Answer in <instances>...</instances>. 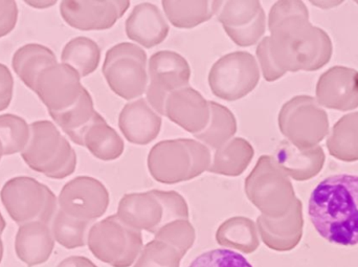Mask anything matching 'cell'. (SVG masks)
Listing matches in <instances>:
<instances>
[{
    "instance_id": "ac0fdd59",
    "label": "cell",
    "mask_w": 358,
    "mask_h": 267,
    "mask_svg": "<svg viewBox=\"0 0 358 267\" xmlns=\"http://www.w3.org/2000/svg\"><path fill=\"white\" fill-rule=\"evenodd\" d=\"M216 0H164V12L168 20L178 29H192L210 20L222 6Z\"/></svg>"
},
{
    "instance_id": "ba28073f",
    "label": "cell",
    "mask_w": 358,
    "mask_h": 267,
    "mask_svg": "<svg viewBox=\"0 0 358 267\" xmlns=\"http://www.w3.org/2000/svg\"><path fill=\"white\" fill-rule=\"evenodd\" d=\"M128 0H65L60 13L69 27L80 31H103L113 27L127 12Z\"/></svg>"
},
{
    "instance_id": "8d00e7d4",
    "label": "cell",
    "mask_w": 358,
    "mask_h": 267,
    "mask_svg": "<svg viewBox=\"0 0 358 267\" xmlns=\"http://www.w3.org/2000/svg\"><path fill=\"white\" fill-rule=\"evenodd\" d=\"M59 211L58 199H57L55 193L48 189L46 192L45 203H44L43 209H42L41 214H40L38 222H43V224L50 226L52 219L56 216L57 212Z\"/></svg>"
},
{
    "instance_id": "d6a6232c",
    "label": "cell",
    "mask_w": 358,
    "mask_h": 267,
    "mask_svg": "<svg viewBox=\"0 0 358 267\" xmlns=\"http://www.w3.org/2000/svg\"><path fill=\"white\" fill-rule=\"evenodd\" d=\"M155 192L163 203L164 224L173 220L189 219V207L180 194L176 191L155 190Z\"/></svg>"
},
{
    "instance_id": "6da1fadb",
    "label": "cell",
    "mask_w": 358,
    "mask_h": 267,
    "mask_svg": "<svg viewBox=\"0 0 358 267\" xmlns=\"http://www.w3.org/2000/svg\"><path fill=\"white\" fill-rule=\"evenodd\" d=\"M308 215L317 232L332 245H358V176L336 174L311 193Z\"/></svg>"
},
{
    "instance_id": "83f0119b",
    "label": "cell",
    "mask_w": 358,
    "mask_h": 267,
    "mask_svg": "<svg viewBox=\"0 0 358 267\" xmlns=\"http://www.w3.org/2000/svg\"><path fill=\"white\" fill-rule=\"evenodd\" d=\"M183 256L163 241H150L143 247L134 267H180Z\"/></svg>"
},
{
    "instance_id": "836d02e7",
    "label": "cell",
    "mask_w": 358,
    "mask_h": 267,
    "mask_svg": "<svg viewBox=\"0 0 358 267\" xmlns=\"http://www.w3.org/2000/svg\"><path fill=\"white\" fill-rule=\"evenodd\" d=\"M257 57L262 71L263 77L266 81L273 82L285 75L273 61L269 48V37L263 38L257 48Z\"/></svg>"
},
{
    "instance_id": "1f68e13d",
    "label": "cell",
    "mask_w": 358,
    "mask_h": 267,
    "mask_svg": "<svg viewBox=\"0 0 358 267\" xmlns=\"http://www.w3.org/2000/svg\"><path fill=\"white\" fill-rule=\"evenodd\" d=\"M264 10L254 19V21L240 27H223L225 33L233 40L234 43L241 48L254 45L265 33Z\"/></svg>"
},
{
    "instance_id": "f546056e",
    "label": "cell",
    "mask_w": 358,
    "mask_h": 267,
    "mask_svg": "<svg viewBox=\"0 0 358 267\" xmlns=\"http://www.w3.org/2000/svg\"><path fill=\"white\" fill-rule=\"evenodd\" d=\"M262 10L257 0H231L223 2L218 19L223 27H240L254 21Z\"/></svg>"
},
{
    "instance_id": "5bb4252c",
    "label": "cell",
    "mask_w": 358,
    "mask_h": 267,
    "mask_svg": "<svg viewBox=\"0 0 358 267\" xmlns=\"http://www.w3.org/2000/svg\"><path fill=\"white\" fill-rule=\"evenodd\" d=\"M55 243L50 226L35 220L19 226L15 237V252L25 266H41L52 256Z\"/></svg>"
},
{
    "instance_id": "4dcf8cb0",
    "label": "cell",
    "mask_w": 358,
    "mask_h": 267,
    "mask_svg": "<svg viewBox=\"0 0 358 267\" xmlns=\"http://www.w3.org/2000/svg\"><path fill=\"white\" fill-rule=\"evenodd\" d=\"M189 267H254L242 254L229 249L210 250L198 256Z\"/></svg>"
},
{
    "instance_id": "484cf974",
    "label": "cell",
    "mask_w": 358,
    "mask_h": 267,
    "mask_svg": "<svg viewBox=\"0 0 358 267\" xmlns=\"http://www.w3.org/2000/svg\"><path fill=\"white\" fill-rule=\"evenodd\" d=\"M92 224L94 222L71 217L59 209L50 229L56 243L65 249L73 250L87 245L88 233Z\"/></svg>"
},
{
    "instance_id": "7a4b0ae2",
    "label": "cell",
    "mask_w": 358,
    "mask_h": 267,
    "mask_svg": "<svg viewBox=\"0 0 358 267\" xmlns=\"http://www.w3.org/2000/svg\"><path fill=\"white\" fill-rule=\"evenodd\" d=\"M212 161L210 149L191 138L157 143L148 155V169L152 178L166 185L193 180L208 171Z\"/></svg>"
},
{
    "instance_id": "9c48e42d",
    "label": "cell",
    "mask_w": 358,
    "mask_h": 267,
    "mask_svg": "<svg viewBox=\"0 0 358 267\" xmlns=\"http://www.w3.org/2000/svg\"><path fill=\"white\" fill-rule=\"evenodd\" d=\"M83 89L79 73L69 65L57 63L40 73L34 92L50 113L69 108L79 99Z\"/></svg>"
},
{
    "instance_id": "30bf717a",
    "label": "cell",
    "mask_w": 358,
    "mask_h": 267,
    "mask_svg": "<svg viewBox=\"0 0 358 267\" xmlns=\"http://www.w3.org/2000/svg\"><path fill=\"white\" fill-rule=\"evenodd\" d=\"M48 187L27 176L8 180L0 192L2 205L19 226L35 222L43 209Z\"/></svg>"
},
{
    "instance_id": "8fae6325",
    "label": "cell",
    "mask_w": 358,
    "mask_h": 267,
    "mask_svg": "<svg viewBox=\"0 0 358 267\" xmlns=\"http://www.w3.org/2000/svg\"><path fill=\"white\" fill-rule=\"evenodd\" d=\"M165 117L195 136L201 132L210 121V102L197 90L185 86L168 96Z\"/></svg>"
},
{
    "instance_id": "3957f363",
    "label": "cell",
    "mask_w": 358,
    "mask_h": 267,
    "mask_svg": "<svg viewBox=\"0 0 358 267\" xmlns=\"http://www.w3.org/2000/svg\"><path fill=\"white\" fill-rule=\"evenodd\" d=\"M87 245L94 257L113 267H129L144 247L142 232L126 226L115 215L92 224Z\"/></svg>"
},
{
    "instance_id": "d590c367",
    "label": "cell",
    "mask_w": 358,
    "mask_h": 267,
    "mask_svg": "<svg viewBox=\"0 0 358 267\" xmlns=\"http://www.w3.org/2000/svg\"><path fill=\"white\" fill-rule=\"evenodd\" d=\"M14 90V79L8 66L0 63V111L10 106Z\"/></svg>"
},
{
    "instance_id": "74e56055",
    "label": "cell",
    "mask_w": 358,
    "mask_h": 267,
    "mask_svg": "<svg viewBox=\"0 0 358 267\" xmlns=\"http://www.w3.org/2000/svg\"><path fill=\"white\" fill-rule=\"evenodd\" d=\"M57 267H98L94 262L90 261L88 258L82 256H71L65 258Z\"/></svg>"
},
{
    "instance_id": "f1b7e54d",
    "label": "cell",
    "mask_w": 358,
    "mask_h": 267,
    "mask_svg": "<svg viewBox=\"0 0 358 267\" xmlns=\"http://www.w3.org/2000/svg\"><path fill=\"white\" fill-rule=\"evenodd\" d=\"M155 239L176 247L185 257L195 243V229L189 219H178L168 222L155 233Z\"/></svg>"
},
{
    "instance_id": "5b68a950",
    "label": "cell",
    "mask_w": 358,
    "mask_h": 267,
    "mask_svg": "<svg viewBox=\"0 0 358 267\" xmlns=\"http://www.w3.org/2000/svg\"><path fill=\"white\" fill-rule=\"evenodd\" d=\"M260 69L248 52H234L219 59L208 73L210 90L221 100H240L258 85Z\"/></svg>"
},
{
    "instance_id": "e0dca14e",
    "label": "cell",
    "mask_w": 358,
    "mask_h": 267,
    "mask_svg": "<svg viewBox=\"0 0 358 267\" xmlns=\"http://www.w3.org/2000/svg\"><path fill=\"white\" fill-rule=\"evenodd\" d=\"M279 174L271 157H261L252 173L245 180V194L252 205L265 215L275 214Z\"/></svg>"
},
{
    "instance_id": "52a82bcc",
    "label": "cell",
    "mask_w": 358,
    "mask_h": 267,
    "mask_svg": "<svg viewBox=\"0 0 358 267\" xmlns=\"http://www.w3.org/2000/svg\"><path fill=\"white\" fill-rule=\"evenodd\" d=\"M58 203L59 209L67 215L94 222L106 213L109 193L100 180L79 176L63 187Z\"/></svg>"
},
{
    "instance_id": "60d3db41",
    "label": "cell",
    "mask_w": 358,
    "mask_h": 267,
    "mask_svg": "<svg viewBox=\"0 0 358 267\" xmlns=\"http://www.w3.org/2000/svg\"><path fill=\"white\" fill-rule=\"evenodd\" d=\"M3 258V243H2L1 234H0V264Z\"/></svg>"
},
{
    "instance_id": "ffe728a7",
    "label": "cell",
    "mask_w": 358,
    "mask_h": 267,
    "mask_svg": "<svg viewBox=\"0 0 358 267\" xmlns=\"http://www.w3.org/2000/svg\"><path fill=\"white\" fill-rule=\"evenodd\" d=\"M57 63L56 55L50 48L29 43L17 50L13 56L12 66L21 81L34 92L40 73Z\"/></svg>"
},
{
    "instance_id": "7c38bea8",
    "label": "cell",
    "mask_w": 358,
    "mask_h": 267,
    "mask_svg": "<svg viewBox=\"0 0 358 267\" xmlns=\"http://www.w3.org/2000/svg\"><path fill=\"white\" fill-rule=\"evenodd\" d=\"M117 217L134 230L155 234L164 224V207L155 190L126 194L117 208Z\"/></svg>"
},
{
    "instance_id": "603a6c76",
    "label": "cell",
    "mask_w": 358,
    "mask_h": 267,
    "mask_svg": "<svg viewBox=\"0 0 358 267\" xmlns=\"http://www.w3.org/2000/svg\"><path fill=\"white\" fill-rule=\"evenodd\" d=\"M216 241L224 249L252 254L259 245L257 226L250 218L242 216L229 218L217 230Z\"/></svg>"
},
{
    "instance_id": "f35d334b",
    "label": "cell",
    "mask_w": 358,
    "mask_h": 267,
    "mask_svg": "<svg viewBox=\"0 0 358 267\" xmlns=\"http://www.w3.org/2000/svg\"><path fill=\"white\" fill-rule=\"evenodd\" d=\"M27 3L35 8H48L56 4V1H27Z\"/></svg>"
},
{
    "instance_id": "9a60e30c",
    "label": "cell",
    "mask_w": 358,
    "mask_h": 267,
    "mask_svg": "<svg viewBox=\"0 0 358 267\" xmlns=\"http://www.w3.org/2000/svg\"><path fill=\"white\" fill-rule=\"evenodd\" d=\"M126 35L146 48H155L165 41L169 24L162 10L155 4L144 2L132 10L126 20Z\"/></svg>"
},
{
    "instance_id": "8992f818",
    "label": "cell",
    "mask_w": 358,
    "mask_h": 267,
    "mask_svg": "<svg viewBox=\"0 0 358 267\" xmlns=\"http://www.w3.org/2000/svg\"><path fill=\"white\" fill-rule=\"evenodd\" d=\"M147 102L165 117V105L170 94L189 86L191 68L189 63L178 52L162 50L149 59Z\"/></svg>"
},
{
    "instance_id": "b9f144b4",
    "label": "cell",
    "mask_w": 358,
    "mask_h": 267,
    "mask_svg": "<svg viewBox=\"0 0 358 267\" xmlns=\"http://www.w3.org/2000/svg\"><path fill=\"white\" fill-rule=\"evenodd\" d=\"M2 157H3V148H2V144L0 142V159H1Z\"/></svg>"
},
{
    "instance_id": "7402d4cb",
    "label": "cell",
    "mask_w": 358,
    "mask_h": 267,
    "mask_svg": "<svg viewBox=\"0 0 358 267\" xmlns=\"http://www.w3.org/2000/svg\"><path fill=\"white\" fill-rule=\"evenodd\" d=\"M255 150L245 138H234L215 150L208 171L219 175H241L250 166Z\"/></svg>"
},
{
    "instance_id": "d6986e66",
    "label": "cell",
    "mask_w": 358,
    "mask_h": 267,
    "mask_svg": "<svg viewBox=\"0 0 358 267\" xmlns=\"http://www.w3.org/2000/svg\"><path fill=\"white\" fill-rule=\"evenodd\" d=\"M82 143L94 157L104 161L119 159L125 147L120 134L106 123L100 113L86 128Z\"/></svg>"
},
{
    "instance_id": "cb8c5ba5",
    "label": "cell",
    "mask_w": 358,
    "mask_h": 267,
    "mask_svg": "<svg viewBox=\"0 0 358 267\" xmlns=\"http://www.w3.org/2000/svg\"><path fill=\"white\" fill-rule=\"evenodd\" d=\"M210 102V117L206 127L195 138L210 148H220L225 143L231 140L237 132V121L235 115L227 107L214 102Z\"/></svg>"
},
{
    "instance_id": "2e32d148",
    "label": "cell",
    "mask_w": 358,
    "mask_h": 267,
    "mask_svg": "<svg viewBox=\"0 0 358 267\" xmlns=\"http://www.w3.org/2000/svg\"><path fill=\"white\" fill-rule=\"evenodd\" d=\"M64 140V136L52 122H35L31 125V136L21 157L31 169L42 173L56 159Z\"/></svg>"
},
{
    "instance_id": "4fadbf2b",
    "label": "cell",
    "mask_w": 358,
    "mask_h": 267,
    "mask_svg": "<svg viewBox=\"0 0 358 267\" xmlns=\"http://www.w3.org/2000/svg\"><path fill=\"white\" fill-rule=\"evenodd\" d=\"M119 127L126 140L134 145H148L159 136L162 117L146 99H136L124 106Z\"/></svg>"
},
{
    "instance_id": "e575fe53",
    "label": "cell",
    "mask_w": 358,
    "mask_h": 267,
    "mask_svg": "<svg viewBox=\"0 0 358 267\" xmlns=\"http://www.w3.org/2000/svg\"><path fill=\"white\" fill-rule=\"evenodd\" d=\"M18 20V8L13 0H0V38L8 35Z\"/></svg>"
},
{
    "instance_id": "4316f807",
    "label": "cell",
    "mask_w": 358,
    "mask_h": 267,
    "mask_svg": "<svg viewBox=\"0 0 358 267\" xmlns=\"http://www.w3.org/2000/svg\"><path fill=\"white\" fill-rule=\"evenodd\" d=\"M31 136V125L18 115H0V142L3 155L21 153L27 147Z\"/></svg>"
},
{
    "instance_id": "ab89813d",
    "label": "cell",
    "mask_w": 358,
    "mask_h": 267,
    "mask_svg": "<svg viewBox=\"0 0 358 267\" xmlns=\"http://www.w3.org/2000/svg\"><path fill=\"white\" fill-rule=\"evenodd\" d=\"M6 226V220H4L3 216H2L1 212H0V234L3 233Z\"/></svg>"
},
{
    "instance_id": "277c9868",
    "label": "cell",
    "mask_w": 358,
    "mask_h": 267,
    "mask_svg": "<svg viewBox=\"0 0 358 267\" xmlns=\"http://www.w3.org/2000/svg\"><path fill=\"white\" fill-rule=\"evenodd\" d=\"M103 75L110 89L125 100H136L148 87L147 54L130 42L113 46L105 57Z\"/></svg>"
},
{
    "instance_id": "d4e9b609",
    "label": "cell",
    "mask_w": 358,
    "mask_h": 267,
    "mask_svg": "<svg viewBox=\"0 0 358 267\" xmlns=\"http://www.w3.org/2000/svg\"><path fill=\"white\" fill-rule=\"evenodd\" d=\"M101 60V50L98 43L87 37L71 39L63 48L61 63L69 65L82 77L92 75Z\"/></svg>"
},
{
    "instance_id": "44dd1931",
    "label": "cell",
    "mask_w": 358,
    "mask_h": 267,
    "mask_svg": "<svg viewBox=\"0 0 358 267\" xmlns=\"http://www.w3.org/2000/svg\"><path fill=\"white\" fill-rule=\"evenodd\" d=\"M55 123L69 136L75 144L83 146L82 138L98 113L94 109V101L86 88L81 96L69 108L61 111H50Z\"/></svg>"
}]
</instances>
